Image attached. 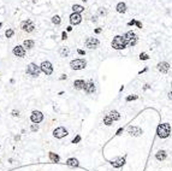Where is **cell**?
I'll return each instance as SVG.
<instances>
[{
    "instance_id": "obj_1",
    "label": "cell",
    "mask_w": 172,
    "mask_h": 171,
    "mask_svg": "<svg viewBox=\"0 0 172 171\" xmlns=\"http://www.w3.org/2000/svg\"><path fill=\"white\" fill-rule=\"evenodd\" d=\"M157 134L160 139H166L170 136L171 134V125L168 124V123H163V124H160L158 127V129H157Z\"/></svg>"
},
{
    "instance_id": "obj_34",
    "label": "cell",
    "mask_w": 172,
    "mask_h": 171,
    "mask_svg": "<svg viewBox=\"0 0 172 171\" xmlns=\"http://www.w3.org/2000/svg\"><path fill=\"white\" fill-rule=\"evenodd\" d=\"M12 116H13V117H18V116H19V111L13 110V111H12Z\"/></svg>"
},
{
    "instance_id": "obj_7",
    "label": "cell",
    "mask_w": 172,
    "mask_h": 171,
    "mask_svg": "<svg viewBox=\"0 0 172 171\" xmlns=\"http://www.w3.org/2000/svg\"><path fill=\"white\" fill-rule=\"evenodd\" d=\"M100 41L96 39V37H87L86 41H84V46L90 48V50H94L96 47H99Z\"/></svg>"
},
{
    "instance_id": "obj_42",
    "label": "cell",
    "mask_w": 172,
    "mask_h": 171,
    "mask_svg": "<svg viewBox=\"0 0 172 171\" xmlns=\"http://www.w3.org/2000/svg\"><path fill=\"white\" fill-rule=\"evenodd\" d=\"M96 18H98V17L94 16V17H91V21H93V22H96Z\"/></svg>"
},
{
    "instance_id": "obj_23",
    "label": "cell",
    "mask_w": 172,
    "mask_h": 171,
    "mask_svg": "<svg viewBox=\"0 0 172 171\" xmlns=\"http://www.w3.org/2000/svg\"><path fill=\"white\" fill-rule=\"evenodd\" d=\"M48 156H50V159L53 163H59L60 162V157H59L58 154H55V153H53V152H50Z\"/></svg>"
},
{
    "instance_id": "obj_32",
    "label": "cell",
    "mask_w": 172,
    "mask_h": 171,
    "mask_svg": "<svg viewBox=\"0 0 172 171\" xmlns=\"http://www.w3.org/2000/svg\"><path fill=\"white\" fill-rule=\"evenodd\" d=\"M137 99V95H132V97H128L127 101H131V100H136Z\"/></svg>"
},
{
    "instance_id": "obj_39",
    "label": "cell",
    "mask_w": 172,
    "mask_h": 171,
    "mask_svg": "<svg viewBox=\"0 0 172 171\" xmlns=\"http://www.w3.org/2000/svg\"><path fill=\"white\" fill-rule=\"evenodd\" d=\"M136 25H137L138 28H142V24H141L140 22H136Z\"/></svg>"
},
{
    "instance_id": "obj_37",
    "label": "cell",
    "mask_w": 172,
    "mask_h": 171,
    "mask_svg": "<svg viewBox=\"0 0 172 171\" xmlns=\"http://www.w3.org/2000/svg\"><path fill=\"white\" fill-rule=\"evenodd\" d=\"M122 133H123V129H122V128H120V129H118V130H117V135H120V134H122Z\"/></svg>"
},
{
    "instance_id": "obj_33",
    "label": "cell",
    "mask_w": 172,
    "mask_h": 171,
    "mask_svg": "<svg viewBox=\"0 0 172 171\" xmlns=\"http://www.w3.org/2000/svg\"><path fill=\"white\" fill-rule=\"evenodd\" d=\"M61 39H63V40H66V39H68V34H66V32L61 33Z\"/></svg>"
},
{
    "instance_id": "obj_43",
    "label": "cell",
    "mask_w": 172,
    "mask_h": 171,
    "mask_svg": "<svg viewBox=\"0 0 172 171\" xmlns=\"http://www.w3.org/2000/svg\"><path fill=\"white\" fill-rule=\"evenodd\" d=\"M168 98H170V99H171V100H172V92H170V93H168Z\"/></svg>"
},
{
    "instance_id": "obj_5",
    "label": "cell",
    "mask_w": 172,
    "mask_h": 171,
    "mask_svg": "<svg viewBox=\"0 0 172 171\" xmlns=\"http://www.w3.org/2000/svg\"><path fill=\"white\" fill-rule=\"evenodd\" d=\"M40 69H41V71H42L43 74H46L47 76H50V75H52V72H53V65H52L51 61L45 60V61H42V63H41Z\"/></svg>"
},
{
    "instance_id": "obj_18",
    "label": "cell",
    "mask_w": 172,
    "mask_h": 171,
    "mask_svg": "<svg viewBox=\"0 0 172 171\" xmlns=\"http://www.w3.org/2000/svg\"><path fill=\"white\" fill-rule=\"evenodd\" d=\"M116 10H117L118 13H125L127 12V5H125V3H119L116 6Z\"/></svg>"
},
{
    "instance_id": "obj_2",
    "label": "cell",
    "mask_w": 172,
    "mask_h": 171,
    "mask_svg": "<svg viewBox=\"0 0 172 171\" xmlns=\"http://www.w3.org/2000/svg\"><path fill=\"white\" fill-rule=\"evenodd\" d=\"M112 47H113L114 50H124L128 45V41L125 40V37L122 36V35H117V36L113 37V40H112Z\"/></svg>"
},
{
    "instance_id": "obj_16",
    "label": "cell",
    "mask_w": 172,
    "mask_h": 171,
    "mask_svg": "<svg viewBox=\"0 0 172 171\" xmlns=\"http://www.w3.org/2000/svg\"><path fill=\"white\" fill-rule=\"evenodd\" d=\"M66 165L70 167H78L80 166V163H78V160L76 158H69L66 160Z\"/></svg>"
},
{
    "instance_id": "obj_10",
    "label": "cell",
    "mask_w": 172,
    "mask_h": 171,
    "mask_svg": "<svg viewBox=\"0 0 172 171\" xmlns=\"http://www.w3.org/2000/svg\"><path fill=\"white\" fill-rule=\"evenodd\" d=\"M30 119H32L33 123H41L42 120H43V115H42V112L41 111H33L32 112V116H30Z\"/></svg>"
},
{
    "instance_id": "obj_44",
    "label": "cell",
    "mask_w": 172,
    "mask_h": 171,
    "mask_svg": "<svg viewBox=\"0 0 172 171\" xmlns=\"http://www.w3.org/2000/svg\"><path fill=\"white\" fill-rule=\"evenodd\" d=\"M1 25H3V23H1V22H0V28H1Z\"/></svg>"
},
{
    "instance_id": "obj_29",
    "label": "cell",
    "mask_w": 172,
    "mask_h": 171,
    "mask_svg": "<svg viewBox=\"0 0 172 171\" xmlns=\"http://www.w3.org/2000/svg\"><path fill=\"white\" fill-rule=\"evenodd\" d=\"M140 59L141 60H148V59H149V57H148V54H146V53H141V54H140Z\"/></svg>"
},
{
    "instance_id": "obj_25",
    "label": "cell",
    "mask_w": 172,
    "mask_h": 171,
    "mask_svg": "<svg viewBox=\"0 0 172 171\" xmlns=\"http://www.w3.org/2000/svg\"><path fill=\"white\" fill-rule=\"evenodd\" d=\"M110 116L112 117V119L113 120H119L120 119V115H119V112L116 111V110H113V111L110 112Z\"/></svg>"
},
{
    "instance_id": "obj_4",
    "label": "cell",
    "mask_w": 172,
    "mask_h": 171,
    "mask_svg": "<svg viewBox=\"0 0 172 171\" xmlns=\"http://www.w3.org/2000/svg\"><path fill=\"white\" fill-rule=\"evenodd\" d=\"M25 72H27L28 75L33 76V77H37V76L40 75V72H41V69H40V66H37L35 63H30V64L27 66Z\"/></svg>"
},
{
    "instance_id": "obj_13",
    "label": "cell",
    "mask_w": 172,
    "mask_h": 171,
    "mask_svg": "<svg viewBox=\"0 0 172 171\" xmlns=\"http://www.w3.org/2000/svg\"><path fill=\"white\" fill-rule=\"evenodd\" d=\"M12 52H13L14 56L18 57V58H23V57L25 56V48L23 46H16Z\"/></svg>"
},
{
    "instance_id": "obj_9",
    "label": "cell",
    "mask_w": 172,
    "mask_h": 171,
    "mask_svg": "<svg viewBox=\"0 0 172 171\" xmlns=\"http://www.w3.org/2000/svg\"><path fill=\"white\" fill-rule=\"evenodd\" d=\"M124 37H125V40L128 41V43L130 45V46H135L136 45V42H137V36H136V34L134 32H128V33H125L124 34Z\"/></svg>"
},
{
    "instance_id": "obj_40",
    "label": "cell",
    "mask_w": 172,
    "mask_h": 171,
    "mask_svg": "<svg viewBox=\"0 0 172 171\" xmlns=\"http://www.w3.org/2000/svg\"><path fill=\"white\" fill-rule=\"evenodd\" d=\"M66 30H68V32H71V30H72V27H71V25H69L68 28H66Z\"/></svg>"
},
{
    "instance_id": "obj_11",
    "label": "cell",
    "mask_w": 172,
    "mask_h": 171,
    "mask_svg": "<svg viewBox=\"0 0 172 171\" xmlns=\"http://www.w3.org/2000/svg\"><path fill=\"white\" fill-rule=\"evenodd\" d=\"M83 90H84V93H87V94H93V93H95L96 87H95V84H94V82H93V81L86 82V86L83 88Z\"/></svg>"
},
{
    "instance_id": "obj_14",
    "label": "cell",
    "mask_w": 172,
    "mask_h": 171,
    "mask_svg": "<svg viewBox=\"0 0 172 171\" xmlns=\"http://www.w3.org/2000/svg\"><path fill=\"white\" fill-rule=\"evenodd\" d=\"M158 70L160 72H163V74H166V72H168V70H170V64H168L167 61H161V63L158 64Z\"/></svg>"
},
{
    "instance_id": "obj_12",
    "label": "cell",
    "mask_w": 172,
    "mask_h": 171,
    "mask_svg": "<svg viewBox=\"0 0 172 171\" xmlns=\"http://www.w3.org/2000/svg\"><path fill=\"white\" fill-rule=\"evenodd\" d=\"M82 22V17H81V13H71L70 16V23L72 24V25H77V24H80Z\"/></svg>"
},
{
    "instance_id": "obj_27",
    "label": "cell",
    "mask_w": 172,
    "mask_h": 171,
    "mask_svg": "<svg viewBox=\"0 0 172 171\" xmlns=\"http://www.w3.org/2000/svg\"><path fill=\"white\" fill-rule=\"evenodd\" d=\"M60 22H61V19H60V17H59V16H57V14H55V16H53V17H52V23H53V24L59 25V24H60Z\"/></svg>"
},
{
    "instance_id": "obj_6",
    "label": "cell",
    "mask_w": 172,
    "mask_h": 171,
    "mask_svg": "<svg viewBox=\"0 0 172 171\" xmlns=\"http://www.w3.org/2000/svg\"><path fill=\"white\" fill-rule=\"evenodd\" d=\"M21 29L25 33H32V32H34L35 25H34V23H33V21L27 19V21H23L22 23H21Z\"/></svg>"
},
{
    "instance_id": "obj_19",
    "label": "cell",
    "mask_w": 172,
    "mask_h": 171,
    "mask_svg": "<svg viewBox=\"0 0 172 171\" xmlns=\"http://www.w3.org/2000/svg\"><path fill=\"white\" fill-rule=\"evenodd\" d=\"M86 86V82L83 81V80H76L75 82H73V87L75 89H83Z\"/></svg>"
},
{
    "instance_id": "obj_15",
    "label": "cell",
    "mask_w": 172,
    "mask_h": 171,
    "mask_svg": "<svg viewBox=\"0 0 172 171\" xmlns=\"http://www.w3.org/2000/svg\"><path fill=\"white\" fill-rule=\"evenodd\" d=\"M129 134L131 136H140L142 134V130L140 128H137V127H130L129 128Z\"/></svg>"
},
{
    "instance_id": "obj_35",
    "label": "cell",
    "mask_w": 172,
    "mask_h": 171,
    "mask_svg": "<svg viewBox=\"0 0 172 171\" xmlns=\"http://www.w3.org/2000/svg\"><path fill=\"white\" fill-rule=\"evenodd\" d=\"M77 53H78L80 56H84V54H86V52L83 51V50H77Z\"/></svg>"
},
{
    "instance_id": "obj_8",
    "label": "cell",
    "mask_w": 172,
    "mask_h": 171,
    "mask_svg": "<svg viewBox=\"0 0 172 171\" xmlns=\"http://www.w3.org/2000/svg\"><path fill=\"white\" fill-rule=\"evenodd\" d=\"M68 134H69L68 129L64 128V127H58V128H55V129L53 130V136L57 137V139H63V137H65Z\"/></svg>"
},
{
    "instance_id": "obj_36",
    "label": "cell",
    "mask_w": 172,
    "mask_h": 171,
    "mask_svg": "<svg viewBox=\"0 0 172 171\" xmlns=\"http://www.w3.org/2000/svg\"><path fill=\"white\" fill-rule=\"evenodd\" d=\"M94 32H95V34H100V33L102 32V29H101V28H96Z\"/></svg>"
},
{
    "instance_id": "obj_22",
    "label": "cell",
    "mask_w": 172,
    "mask_h": 171,
    "mask_svg": "<svg viewBox=\"0 0 172 171\" xmlns=\"http://www.w3.org/2000/svg\"><path fill=\"white\" fill-rule=\"evenodd\" d=\"M72 11L75 12V13H81V12H83V11H84V7H83L82 5L75 4L72 6Z\"/></svg>"
},
{
    "instance_id": "obj_3",
    "label": "cell",
    "mask_w": 172,
    "mask_h": 171,
    "mask_svg": "<svg viewBox=\"0 0 172 171\" xmlns=\"http://www.w3.org/2000/svg\"><path fill=\"white\" fill-rule=\"evenodd\" d=\"M86 66H87V61L84 59H81V58L73 59L70 61V68L72 70H82L84 69Z\"/></svg>"
},
{
    "instance_id": "obj_17",
    "label": "cell",
    "mask_w": 172,
    "mask_h": 171,
    "mask_svg": "<svg viewBox=\"0 0 172 171\" xmlns=\"http://www.w3.org/2000/svg\"><path fill=\"white\" fill-rule=\"evenodd\" d=\"M155 158H157V160H159V162H163V160H165L167 158V153L165 152V151H158V152L155 153Z\"/></svg>"
},
{
    "instance_id": "obj_24",
    "label": "cell",
    "mask_w": 172,
    "mask_h": 171,
    "mask_svg": "<svg viewBox=\"0 0 172 171\" xmlns=\"http://www.w3.org/2000/svg\"><path fill=\"white\" fill-rule=\"evenodd\" d=\"M104 124L106 125H112L113 124V119H112V117L110 115H106L104 117Z\"/></svg>"
},
{
    "instance_id": "obj_41",
    "label": "cell",
    "mask_w": 172,
    "mask_h": 171,
    "mask_svg": "<svg viewBox=\"0 0 172 171\" xmlns=\"http://www.w3.org/2000/svg\"><path fill=\"white\" fill-rule=\"evenodd\" d=\"M66 77H68L66 75H61V77H60V80H66Z\"/></svg>"
},
{
    "instance_id": "obj_20",
    "label": "cell",
    "mask_w": 172,
    "mask_h": 171,
    "mask_svg": "<svg viewBox=\"0 0 172 171\" xmlns=\"http://www.w3.org/2000/svg\"><path fill=\"white\" fill-rule=\"evenodd\" d=\"M34 45H35L34 40H25V41L23 42V47L27 48V50H32L33 47H34Z\"/></svg>"
},
{
    "instance_id": "obj_28",
    "label": "cell",
    "mask_w": 172,
    "mask_h": 171,
    "mask_svg": "<svg viewBox=\"0 0 172 171\" xmlns=\"http://www.w3.org/2000/svg\"><path fill=\"white\" fill-rule=\"evenodd\" d=\"M13 34H14L13 29H7V30L5 32V36L7 37V39H10V37H12V36H13Z\"/></svg>"
},
{
    "instance_id": "obj_21",
    "label": "cell",
    "mask_w": 172,
    "mask_h": 171,
    "mask_svg": "<svg viewBox=\"0 0 172 171\" xmlns=\"http://www.w3.org/2000/svg\"><path fill=\"white\" fill-rule=\"evenodd\" d=\"M124 163H125V159H124V158H118L116 162L112 163V165H113V167H120L124 165Z\"/></svg>"
},
{
    "instance_id": "obj_38",
    "label": "cell",
    "mask_w": 172,
    "mask_h": 171,
    "mask_svg": "<svg viewBox=\"0 0 172 171\" xmlns=\"http://www.w3.org/2000/svg\"><path fill=\"white\" fill-rule=\"evenodd\" d=\"M129 25H134V24H136V21H131V22H129Z\"/></svg>"
},
{
    "instance_id": "obj_30",
    "label": "cell",
    "mask_w": 172,
    "mask_h": 171,
    "mask_svg": "<svg viewBox=\"0 0 172 171\" xmlns=\"http://www.w3.org/2000/svg\"><path fill=\"white\" fill-rule=\"evenodd\" d=\"M30 129H32V131H37V130H39V124L34 123V124L32 125V128H30Z\"/></svg>"
},
{
    "instance_id": "obj_26",
    "label": "cell",
    "mask_w": 172,
    "mask_h": 171,
    "mask_svg": "<svg viewBox=\"0 0 172 171\" xmlns=\"http://www.w3.org/2000/svg\"><path fill=\"white\" fill-rule=\"evenodd\" d=\"M69 53H70V50H69V47H63L61 50H60V56L64 57V58H66L69 56Z\"/></svg>"
},
{
    "instance_id": "obj_31",
    "label": "cell",
    "mask_w": 172,
    "mask_h": 171,
    "mask_svg": "<svg viewBox=\"0 0 172 171\" xmlns=\"http://www.w3.org/2000/svg\"><path fill=\"white\" fill-rule=\"evenodd\" d=\"M80 141H81V136H80V135H77L76 137L72 140V143H78Z\"/></svg>"
}]
</instances>
